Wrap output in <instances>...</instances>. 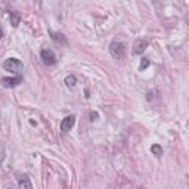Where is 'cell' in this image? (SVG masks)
Listing matches in <instances>:
<instances>
[{"label":"cell","mask_w":189,"mask_h":189,"mask_svg":"<svg viewBox=\"0 0 189 189\" xmlns=\"http://www.w3.org/2000/svg\"><path fill=\"white\" fill-rule=\"evenodd\" d=\"M151 152L155 154V157H161V155H163V148H161L160 145H157V143H155V145L151 146Z\"/></svg>","instance_id":"8fae6325"},{"label":"cell","mask_w":189,"mask_h":189,"mask_svg":"<svg viewBox=\"0 0 189 189\" xmlns=\"http://www.w3.org/2000/svg\"><path fill=\"white\" fill-rule=\"evenodd\" d=\"M2 37H3V30L0 28V38H2Z\"/></svg>","instance_id":"9a60e30c"},{"label":"cell","mask_w":189,"mask_h":189,"mask_svg":"<svg viewBox=\"0 0 189 189\" xmlns=\"http://www.w3.org/2000/svg\"><path fill=\"white\" fill-rule=\"evenodd\" d=\"M5 157H6V151H5V145L0 142V164L3 163V160H5Z\"/></svg>","instance_id":"4fadbf2b"},{"label":"cell","mask_w":189,"mask_h":189,"mask_svg":"<svg viewBox=\"0 0 189 189\" xmlns=\"http://www.w3.org/2000/svg\"><path fill=\"white\" fill-rule=\"evenodd\" d=\"M148 47V43H146L145 40H142V38H139V40H136L134 41V46H133V52L136 55H142L143 52H145V49Z\"/></svg>","instance_id":"8992f818"},{"label":"cell","mask_w":189,"mask_h":189,"mask_svg":"<svg viewBox=\"0 0 189 189\" xmlns=\"http://www.w3.org/2000/svg\"><path fill=\"white\" fill-rule=\"evenodd\" d=\"M109 53L115 59H123L126 55V47L121 41H112L109 45Z\"/></svg>","instance_id":"7a4b0ae2"},{"label":"cell","mask_w":189,"mask_h":189,"mask_svg":"<svg viewBox=\"0 0 189 189\" xmlns=\"http://www.w3.org/2000/svg\"><path fill=\"white\" fill-rule=\"evenodd\" d=\"M21 81H22V77L21 76H18V77H5V78H2V84L5 87H15Z\"/></svg>","instance_id":"5b68a950"},{"label":"cell","mask_w":189,"mask_h":189,"mask_svg":"<svg viewBox=\"0 0 189 189\" xmlns=\"http://www.w3.org/2000/svg\"><path fill=\"white\" fill-rule=\"evenodd\" d=\"M40 58L41 61H43V64L46 65H55L56 64V56L53 53V50H50V49H43L40 52Z\"/></svg>","instance_id":"3957f363"},{"label":"cell","mask_w":189,"mask_h":189,"mask_svg":"<svg viewBox=\"0 0 189 189\" xmlns=\"http://www.w3.org/2000/svg\"><path fill=\"white\" fill-rule=\"evenodd\" d=\"M50 37H52V40H53V41H56V43L67 45V40H65V37L62 36L61 33H59V34H58V33H50Z\"/></svg>","instance_id":"ba28073f"},{"label":"cell","mask_w":189,"mask_h":189,"mask_svg":"<svg viewBox=\"0 0 189 189\" xmlns=\"http://www.w3.org/2000/svg\"><path fill=\"white\" fill-rule=\"evenodd\" d=\"M98 117H99V114H98V112H90V120H92V121H95Z\"/></svg>","instance_id":"5bb4252c"},{"label":"cell","mask_w":189,"mask_h":189,"mask_svg":"<svg viewBox=\"0 0 189 189\" xmlns=\"http://www.w3.org/2000/svg\"><path fill=\"white\" fill-rule=\"evenodd\" d=\"M149 64H151V61H149L148 58H143L142 62H140V65H139V70H140V71H145L146 68L149 67Z\"/></svg>","instance_id":"7c38bea8"},{"label":"cell","mask_w":189,"mask_h":189,"mask_svg":"<svg viewBox=\"0 0 189 189\" xmlns=\"http://www.w3.org/2000/svg\"><path fill=\"white\" fill-rule=\"evenodd\" d=\"M19 21H21V16H19L18 12H10V24H12L14 27H18Z\"/></svg>","instance_id":"9c48e42d"},{"label":"cell","mask_w":189,"mask_h":189,"mask_svg":"<svg viewBox=\"0 0 189 189\" xmlns=\"http://www.w3.org/2000/svg\"><path fill=\"white\" fill-rule=\"evenodd\" d=\"M74 124H76V117L74 115H68V117H65L64 120H62L61 130L62 132H70L72 127H74Z\"/></svg>","instance_id":"277c9868"},{"label":"cell","mask_w":189,"mask_h":189,"mask_svg":"<svg viewBox=\"0 0 189 189\" xmlns=\"http://www.w3.org/2000/svg\"><path fill=\"white\" fill-rule=\"evenodd\" d=\"M65 84H67L68 87H74V86L77 84V78H76V76H72V74L67 76V77H65Z\"/></svg>","instance_id":"30bf717a"},{"label":"cell","mask_w":189,"mask_h":189,"mask_svg":"<svg viewBox=\"0 0 189 189\" xmlns=\"http://www.w3.org/2000/svg\"><path fill=\"white\" fill-rule=\"evenodd\" d=\"M18 186L19 188H24V189H31V188H33V185H31V182L28 179V176H25V174H21L18 177Z\"/></svg>","instance_id":"52a82bcc"},{"label":"cell","mask_w":189,"mask_h":189,"mask_svg":"<svg viewBox=\"0 0 189 189\" xmlns=\"http://www.w3.org/2000/svg\"><path fill=\"white\" fill-rule=\"evenodd\" d=\"M3 68L6 71L14 72V74H21V72L24 71V64L16 58H9L3 62Z\"/></svg>","instance_id":"6da1fadb"}]
</instances>
